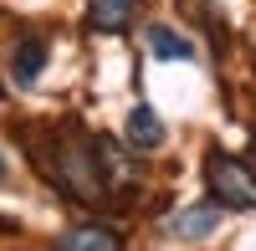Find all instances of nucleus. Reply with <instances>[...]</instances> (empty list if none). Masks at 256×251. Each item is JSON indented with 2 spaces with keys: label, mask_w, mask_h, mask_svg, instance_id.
I'll use <instances>...</instances> for the list:
<instances>
[{
  "label": "nucleus",
  "mask_w": 256,
  "mask_h": 251,
  "mask_svg": "<svg viewBox=\"0 0 256 251\" xmlns=\"http://www.w3.org/2000/svg\"><path fill=\"white\" fill-rule=\"evenodd\" d=\"M123 138H128V149L134 154H154V149H164V118L148 108V102H138V108H128V123H123Z\"/></svg>",
  "instance_id": "4"
},
{
  "label": "nucleus",
  "mask_w": 256,
  "mask_h": 251,
  "mask_svg": "<svg viewBox=\"0 0 256 251\" xmlns=\"http://www.w3.org/2000/svg\"><path fill=\"white\" fill-rule=\"evenodd\" d=\"M56 184H62L72 200H82V205H98L102 195H108L98 149H92L82 134H62V138H56Z\"/></svg>",
  "instance_id": "1"
},
{
  "label": "nucleus",
  "mask_w": 256,
  "mask_h": 251,
  "mask_svg": "<svg viewBox=\"0 0 256 251\" xmlns=\"http://www.w3.org/2000/svg\"><path fill=\"white\" fill-rule=\"evenodd\" d=\"M148 52L159 62H195V41L169 31V26H148Z\"/></svg>",
  "instance_id": "7"
},
{
  "label": "nucleus",
  "mask_w": 256,
  "mask_h": 251,
  "mask_svg": "<svg viewBox=\"0 0 256 251\" xmlns=\"http://www.w3.org/2000/svg\"><path fill=\"white\" fill-rule=\"evenodd\" d=\"M46 72V41H26L16 46V88H36Z\"/></svg>",
  "instance_id": "8"
},
{
  "label": "nucleus",
  "mask_w": 256,
  "mask_h": 251,
  "mask_svg": "<svg viewBox=\"0 0 256 251\" xmlns=\"http://www.w3.org/2000/svg\"><path fill=\"white\" fill-rule=\"evenodd\" d=\"M220 216H226V205H216V200L180 205V210L164 220V236L169 241H210V236L220 231Z\"/></svg>",
  "instance_id": "3"
},
{
  "label": "nucleus",
  "mask_w": 256,
  "mask_h": 251,
  "mask_svg": "<svg viewBox=\"0 0 256 251\" xmlns=\"http://www.w3.org/2000/svg\"><path fill=\"white\" fill-rule=\"evenodd\" d=\"M0 184H10V159L0 154Z\"/></svg>",
  "instance_id": "9"
},
{
  "label": "nucleus",
  "mask_w": 256,
  "mask_h": 251,
  "mask_svg": "<svg viewBox=\"0 0 256 251\" xmlns=\"http://www.w3.org/2000/svg\"><path fill=\"white\" fill-rule=\"evenodd\" d=\"M134 10H138V0H88V26L98 36H123L134 26Z\"/></svg>",
  "instance_id": "5"
},
{
  "label": "nucleus",
  "mask_w": 256,
  "mask_h": 251,
  "mask_svg": "<svg viewBox=\"0 0 256 251\" xmlns=\"http://www.w3.org/2000/svg\"><path fill=\"white\" fill-rule=\"evenodd\" d=\"M205 184H210V200L216 205L256 216V170L246 159H230L226 149H210L205 154Z\"/></svg>",
  "instance_id": "2"
},
{
  "label": "nucleus",
  "mask_w": 256,
  "mask_h": 251,
  "mask_svg": "<svg viewBox=\"0 0 256 251\" xmlns=\"http://www.w3.org/2000/svg\"><path fill=\"white\" fill-rule=\"evenodd\" d=\"M56 251H123V241H118V231L88 220V226H72V231L56 241Z\"/></svg>",
  "instance_id": "6"
}]
</instances>
